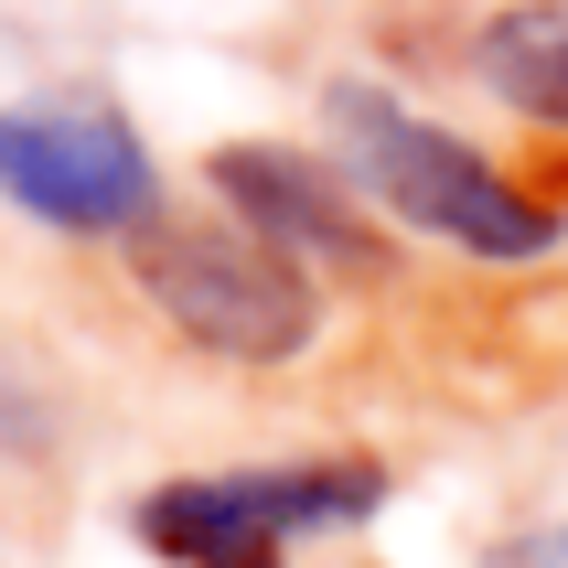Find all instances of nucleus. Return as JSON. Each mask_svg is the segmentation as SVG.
I'll return each instance as SVG.
<instances>
[{"label":"nucleus","instance_id":"obj_1","mask_svg":"<svg viewBox=\"0 0 568 568\" xmlns=\"http://www.w3.org/2000/svg\"><path fill=\"white\" fill-rule=\"evenodd\" d=\"M322 119H333V151L344 172L386 204V225H408L429 247L473 257V268H537L568 247V204L537 183H515L494 151H473L462 129H440L429 108H408L376 75H333L322 87Z\"/></svg>","mask_w":568,"mask_h":568},{"label":"nucleus","instance_id":"obj_2","mask_svg":"<svg viewBox=\"0 0 568 568\" xmlns=\"http://www.w3.org/2000/svg\"><path fill=\"white\" fill-rule=\"evenodd\" d=\"M397 473L376 450H290L236 473H172L129 505V537L161 568H290L301 547L376 526Z\"/></svg>","mask_w":568,"mask_h":568},{"label":"nucleus","instance_id":"obj_3","mask_svg":"<svg viewBox=\"0 0 568 568\" xmlns=\"http://www.w3.org/2000/svg\"><path fill=\"white\" fill-rule=\"evenodd\" d=\"M129 280L193 354H215L236 376H280L322 344V301L333 290L312 268H290L280 247H257L236 215H151L129 236Z\"/></svg>","mask_w":568,"mask_h":568},{"label":"nucleus","instance_id":"obj_4","mask_svg":"<svg viewBox=\"0 0 568 568\" xmlns=\"http://www.w3.org/2000/svg\"><path fill=\"white\" fill-rule=\"evenodd\" d=\"M215 215H236L257 247L312 268L322 290H397V225L386 204L344 172V151H301V140H215L204 151Z\"/></svg>","mask_w":568,"mask_h":568},{"label":"nucleus","instance_id":"obj_5","mask_svg":"<svg viewBox=\"0 0 568 568\" xmlns=\"http://www.w3.org/2000/svg\"><path fill=\"white\" fill-rule=\"evenodd\" d=\"M0 204L54 236H140L161 215V161L119 108H0Z\"/></svg>","mask_w":568,"mask_h":568},{"label":"nucleus","instance_id":"obj_6","mask_svg":"<svg viewBox=\"0 0 568 568\" xmlns=\"http://www.w3.org/2000/svg\"><path fill=\"white\" fill-rule=\"evenodd\" d=\"M473 75L505 97L515 119L568 140V0H505L473 22Z\"/></svg>","mask_w":568,"mask_h":568},{"label":"nucleus","instance_id":"obj_7","mask_svg":"<svg viewBox=\"0 0 568 568\" xmlns=\"http://www.w3.org/2000/svg\"><path fill=\"white\" fill-rule=\"evenodd\" d=\"M483 568H568V505L537 515V526H515V537L483 547Z\"/></svg>","mask_w":568,"mask_h":568}]
</instances>
